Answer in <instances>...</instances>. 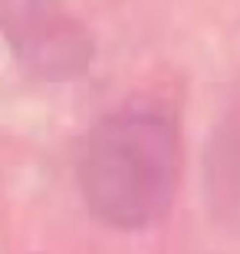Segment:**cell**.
I'll return each instance as SVG.
<instances>
[{
    "mask_svg": "<svg viewBox=\"0 0 240 254\" xmlns=\"http://www.w3.org/2000/svg\"><path fill=\"white\" fill-rule=\"evenodd\" d=\"M0 33L20 69L47 83H69L93 66L96 43L59 0H0Z\"/></svg>",
    "mask_w": 240,
    "mask_h": 254,
    "instance_id": "cell-2",
    "label": "cell"
},
{
    "mask_svg": "<svg viewBox=\"0 0 240 254\" xmlns=\"http://www.w3.org/2000/svg\"><path fill=\"white\" fill-rule=\"evenodd\" d=\"M89 211L119 231H142L171 211L181 185L178 113L155 96H135L93 126L79 162Z\"/></svg>",
    "mask_w": 240,
    "mask_h": 254,
    "instance_id": "cell-1",
    "label": "cell"
}]
</instances>
